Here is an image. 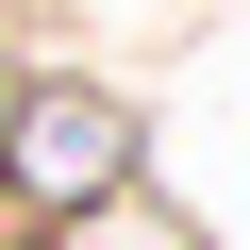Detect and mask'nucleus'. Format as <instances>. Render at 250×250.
Segmentation results:
<instances>
[{
	"mask_svg": "<svg viewBox=\"0 0 250 250\" xmlns=\"http://www.w3.org/2000/svg\"><path fill=\"white\" fill-rule=\"evenodd\" d=\"M17 184H34V200H100V184H117V117H100V100H34Z\"/></svg>",
	"mask_w": 250,
	"mask_h": 250,
	"instance_id": "f257e3e1",
	"label": "nucleus"
}]
</instances>
